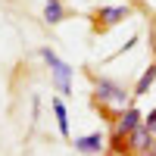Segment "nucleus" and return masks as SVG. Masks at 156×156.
I'll list each match as a JSON object with an SVG mask.
<instances>
[{
  "instance_id": "obj_1",
  "label": "nucleus",
  "mask_w": 156,
  "mask_h": 156,
  "mask_svg": "<svg viewBox=\"0 0 156 156\" xmlns=\"http://www.w3.org/2000/svg\"><path fill=\"white\" fill-rule=\"evenodd\" d=\"M140 125H144V112H140L137 106H125L119 115H115V125H112V144H115V147L128 144V137H131Z\"/></svg>"
},
{
  "instance_id": "obj_2",
  "label": "nucleus",
  "mask_w": 156,
  "mask_h": 156,
  "mask_svg": "<svg viewBox=\"0 0 156 156\" xmlns=\"http://www.w3.org/2000/svg\"><path fill=\"white\" fill-rule=\"evenodd\" d=\"M41 56H44V62L50 66V75H53L56 90H59L62 97H69V94H72V66H69V62H62V59H59L50 47H44V50H41Z\"/></svg>"
},
{
  "instance_id": "obj_3",
  "label": "nucleus",
  "mask_w": 156,
  "mask_h": 156,
  "mask_svg": "<svg viewBox=\"0 0 156 156\" xmlns=\"http://www.w3.org/2000/svg\"><path fill=\"white\" fill-rule=\"evenodd\" d=\"M94 97H97L100 103H115V106H122V103H128V90H125L119 81L97 78V81H94Z\"/></svg>"
},
{
  "instance_id": "obj_4",
  "label": "nucleus",
  "mask_w": 156,
  "mask_h": 156,
  "mask_svg": "<svg viewBox=\"0 0 156 156\" xmlns=\"http://www.w3.org/2000/svg\"><path fill=\"white\" fill-rule=\"evenodd\" d=\"M103 147H106V137H103L100 131H94V134H84V137H75V150L78 153H100Z\"/></svg>"
},
{
  "instance_id": "obj_5",
  "label": "nucleus",
  "mask_w": 156,
  "mask_h": 156,
  "mask_svg": "<svg viewBox=\"0 0 156 156\" xmlns=\"http://www.w3.org/2000/svg\"><path fill=\"white\" fill-rule=\"evenodd\" d=\"M153 144H156V140H153V134L147 131L144 125H140L137 131H134L131 137H128V147H131V150H137V153H147V150H150Z\"/></svg>"
},
{
  "instance_id": "obj_6",
  "label": "nucleus",
  "mask_w": 156,
  "mask_h": 156,
  "mask_svg": "<svg viewBox=\"0 0 156 156\" xmlns=\"http://www.w3.org/2000/svg\"><path fill=\"white\" fill-rule=\"evenodd\" d=\"M128 12H131L128 6H100L97 19H100V25H115V22H122Z\"/></svg>"
},
{
  "instance_id": "obj_7",
  "label": "nucleus",
  "mask_w": 156,
  "mask_h": 156,
  "mask_svg": "<svg viewBox=\"0 0 156 156\" xmlns=\"http://www.w3.org/2000/svg\"><path fill=\"white\" fill-rule=\"evenodd\" d=\"M50 106H53V115H56V125H59V134H69V112H66V103L59 97L50 100Z\"/></svg>"
},
{
  "instance_id": "obj_8",
  "label": "nucleus",
  "mask_w": 156,
  "mask_h": 156,
  "mask_svg": "<svg viewBox=\"0 0 156 156\" xmlns=\"http://www.w3.org/2000/svg\"><path fill=\"white\" fill-rule=\"evenodd\" d=\"M44 19H47L50 25L62 22V19H66V6H62L59 0H47V6H44Z\"/></svg>"
},
{
  "instance_id": "obj_9",
  "label": "nucleus",
  "mask_w": 156,
  "mask_h": 156,
  "mask_svg": "<svg viewBox=\"0 0 156 156\" xmlns=\"http://www.w3.org/2000/svg\"><path fill=\"white\" fill-rule=\"evenodd\" d=\"M153 81H156V62H153V66H150L144 75H140V81H137V87H134V94H147Z\"/></svg>"
},
{
  "instance_id": "obj_10",
  "label": "nucleus",
  "mask_w": 156,
  "mask_h": 156,
  "mask_svg": "<svg viewBox=\"0 0 156 156\" xmlns=\"http://www.w3.org/2000/svg\"><path fill=\"white\" fill-rule=\"evenodd\" d=\"M144 128H147L150 134H156V109H150V112L144 115Z\"/></svg>"
},
{
  "instance_id": "obj_11",
  "label": "nucleus",
  "mask_w": 156,
  "mask_h": 156,
  "mask_svg": "<svg viewBox=\"0 0 156 156\" xmlns=\"http://www.w3.org/2000/svg\"><path fill=\"white\" fill-rule=\"evenodd\" d=\"M144 156H156V144H153V147H150V150H147Z\"/></svg>"
}]
</instances>
